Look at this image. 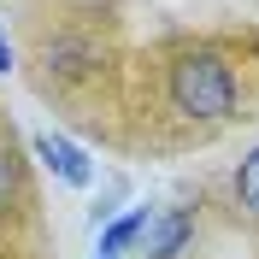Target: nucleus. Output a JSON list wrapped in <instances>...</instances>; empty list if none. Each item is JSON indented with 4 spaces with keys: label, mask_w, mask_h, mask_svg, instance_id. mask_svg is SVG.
Wrapping results in <instances>:
<instances>
[{
    "label": "nucleus",
    "mask_w": 259,
    "mask_h": 259,
    "mask_svg": "<svg viewBox=\"0 0 259 259\" xmlns=\"http://www.w3.org/2000/svg\"><path fill=\"white\" fill-rule=\"evenodd\" d=\"M171 106L194 124H218L236 112V71L218 53H183L171 65Z\"/></svg>",
    "instance_id": "f257e3e1"
},
{
    "label": "nucleus",
    "mask_w": 259,
    "mask_h": 259,
    "mask_svg": "<svg viewBox=\"0 0 259 259\" xmlns=\"http://www.w3.org/2000/svg\"><path fill=\"white\" fill-rule=\"evenodd\" d=\"M189 236H194V212H183V206H165V212H147V224H142V253L147 259H177L183 247H189Z\"/></svg>",
    "instance_id": "f03ea898"
},
{
    "label": "nucleus",
    "mask_w": 259,
    "mask_h": 259,
    "mask_svg": "<svg viewBox=\"0 0 259 259\" xmlns=\"http://www.w3.org/2000/svg\"><path fill=\"white\" fill-rule=\"evenodd\" d=\"M35 159L48 165L59 183H71V189H89V183H95V165H89V153H82L71 136H59V130H41V136H35Z\"/></svg>",
    "instance_id": "7ed1b4c3"
},
{
    "label": "nucleus",
    "mask_w": 259,
    "mask_h": 259,
    "mask_svg": "<svg viewBox=\"0 0 259 259\" xmlns=\"http://www.w3.org/2000/svg\"><path fill=\"white\" fill-rule=\"evenodd\" d=\"M142 224H147V206H136L130 218L106 224V230H100V259H118V253H124L130 242H136V236H142Z\"/></svg>",
    "instance_id": "20e7f679"
},
{
    "label": "nucleus",
    "mask_w": 259,
    "mask_h": 259,
    "mask_svg": "<svg viewBox=\"0 0 259 259\" xmlns=\"http://www.w3.org/2000/svg\"><path fill=\"white\" fill-rule=\"evenodd\" d=\"M236 194H242L247 212H259V147L242 159V171H236Z\"/></svg>",
    "instance_id": "39448f33"
},
{
    "label": "nucleus",
    "mask_w": 259,
    "mask_h": 259,
    "mask_svg": "<svg viewBox=\"0 0 259 259\" xmlns=\"http://www.w3.org/2000/svg\"><path fill=\"white\" fill-rule=\"evenodd\" d=\"M18 189V171H12V153H0V212H6V200H12Z\"/></svg>",
    "instance_id": "423d86ee"
},
{
    "label": "nucleus",
    "mask_w": 259,
    "mask_h": 259,
    "mask_svg": "<svg viewBox=\"0 0 259 259\" xmlns=\"http://www.w3.org/2000/svg\"><path fill=\"white\" fill-rule=\"evenodd\" d=\"M12 71V41H6V30H0V77Z\"/></svg>",
    "instance_id": "0eeeda50"
}]
</instances>
